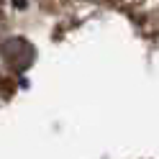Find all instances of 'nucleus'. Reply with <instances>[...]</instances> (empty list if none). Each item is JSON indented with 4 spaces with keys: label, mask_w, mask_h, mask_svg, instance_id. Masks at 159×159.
Returning a JSON list of instances; mask_svg holds the SVG:
<instances>
[{
    "label": "nucleus",
    "mask_w": 159,
    "mask_h": 159,
    "mask_svg": "<svg viewBox=\"0 0 159 159\" xmlns=\"http://www.w3.org/2000/svg\"><path fill=\"white\" fill-rule=\"evenodd\" d=\"M3 59L5 64L13 69V72H23V69L34 62V46L26 44L23 39H11V41L3 44Z\"/></svg>",
    "instance_id": "f257e3e1"
}]
</instances>
